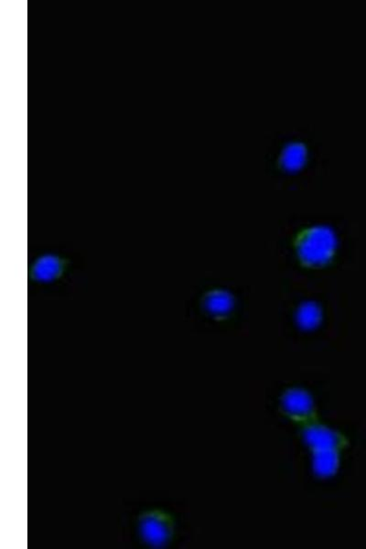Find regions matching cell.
Masks as SVG:
<instances>
[{
	"label": "cell",
	"instance_id": "obj_1",
	"mask_svg": "<svg viewBox=\"0 0 366 549\" xmlns=\"http://www.w3.org/2000/svg\"><path fill=\"white\" fill-rule=\"evenodd\" d=\"M174 524L168 513L150 509L139 515L138 532L143 544L153 549H163L174 536Z\"/></svg>",
	"mask_w": 366,
	"mask_h": 549
},
{
	"label": "cell",
	"instance_id": "obj_2",
	"mask_svg": "<svg viewBox=\"0 0 366 549\" xmlns=\"http://www.w3.org/2000/svg\"><path fill=\"white\" fill-rule=\"evenodd\" d=\"M336 244L335 234L331 228L315 227L303 234L299 243V255L309 265H324L335 254Z\"/></svg>",
	"mask_w": 366,
	"mask_h": 549
},
{
	"label": "cell",
	"instance_id": "obj_3",
	"mask_svg": "<svg viewBox=\"0 0 366 549\" xmlns=\"http://www.w3.org/2000/svg\"><path fill=\"white\" fill-rule=\"evenodd\" d=\"M68 263L56 253H45L36 258L31 269V280L38 285H50L61 280Z\"/></svg>",
	"mask_w": 366,
	"mask_h": 549
},
{
	"label": "cell",
	"instance_id": "obj_4",
	"mask_svg": "<svg viewBox=\"0 0 366 549\" xmlns=\"http://www.w3.org/2000/svg\"><path fill=\"white\" fill-rule=\"evenodd\" d=\"M233 298L225 290H213L204 298L205 311L213 316H224L233 307Z\"/></svg>",
	"mask_w": 366,
	"mask_h": 549
},
{
	"label": "cell",
	"instance_id": "obj_5",
	"mask_svg": "<svg viewBox=\"0 0 366 549\" xmlns=\"http://www.w3.org/2000/svg\"><path fill=\"white\" fill-rule=\"evenodd\" d=\"M307 150L302 143H291L282 151L281 163L288 171H297L305 165Z\"/></svg>",
	"mask_w": 366,
	"mask_h": 549
},
{
	"label": "cell",
	"instance_id": "obj_6",
	"mask_svg": "<svg viewBox=\"0 0 366 549\" xmlns=\"http://www.w3.org/2000/svg\"><path fill=\"white\" fill-rule=\"evenodd\" d=\"M306 441L316 452L335 450L337 445V437L332 430L324 427H311L305 433Z\"/></svg>",
	"mask_w": 366,
	"mask_h": 549
},
{
	"label": "cell",
	"instance_id": "obj_7",
	"mask_svg": "<svg viewBox=\"0 0 366 549\" xmlns=\"http://www.w3.org/2000/svg\"><path fill=\"white\" fill-rule=\"evenodd\" d=\"M284 406L290 413L303 415L311 411L312 402L308 394L302 390H293L286 394Z\"/></svg>",
	"mask_w": 366,
	"mask_h": 549
},
{
	"label": "cell",
	"instance_id": "obj_8",
	"mask_svg": "<svg viewBox=\"0 0 366 549\" xmlns=\"http://www.w3.org/2000/svg\"><path fill=\"white\" fill-rule=\"evenodd\" d=\"M297 322L300 327L305 329H312L320 325L321 320V311L316 304L308 302L300 306L297 314Z\"/></svg>",
	"mask_w": 366,
	"mask_h": 549
},
{
	"label": "cell",
	"instance_id": "obj_9",
	"mask_svg": "<svg viewBox=\"0 0 366 549\" xmlns=\"http://www.w3.org/2000/svg\"><path fill=\"white\" fill-rule=\"evenodd\" d=\"M338 459L335 450L316 452L314 467L321 476H331L337 469Z\"/></svg>",
	"mask_w": 366,
	"mask_h": 549
}]
</instances>
